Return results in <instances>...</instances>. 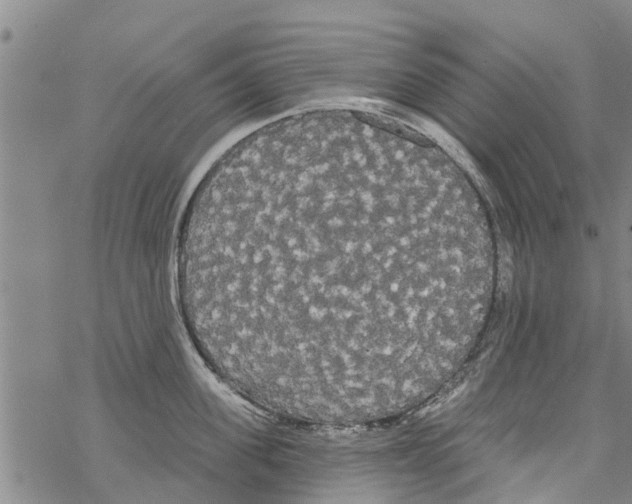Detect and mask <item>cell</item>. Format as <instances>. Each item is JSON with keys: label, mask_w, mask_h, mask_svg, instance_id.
<instances>
[{"label": "cell", "mask_w": 632, "mask_h": 504, "mask_svg": "<svg viewBox=\"0 0 632 504\" xmlns=\"http://www.w3.org/2000/svg\"><path fill=\"white\" fill-rule=\"evenodd\" d=\"M466 237L396 142L308 129L218 163L189 200L176 277L197 351L290 420L353 425L425 399L459 335Z\"/></svg>", "instance_id": "obj_1"}]
</instances>
